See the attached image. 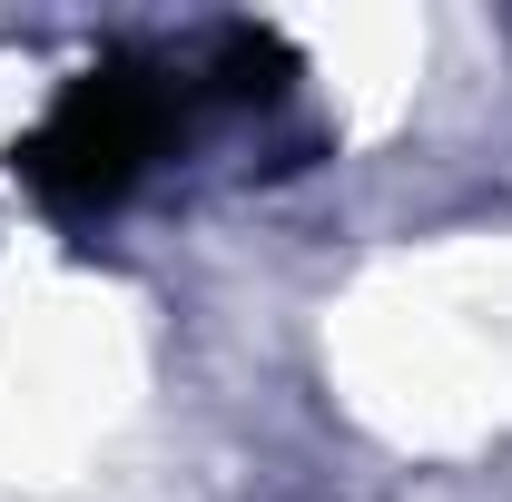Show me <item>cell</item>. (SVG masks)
Wrapping results in <instances>:
<instances>
[{"label":"cell","instance_id":"7a4b0ae2","mask_svg":"<svg viewBox=\"0 0 512 502\" xmlns=\"http://www.w3.org/2000/svg\"><path fill=\"white\" fill-rule=\"evenodd\" d=\"M217 60H227V89H237V99H276V89H286V50H276L266 30H227Z\"/></svg>","mask_w":512,"mask_h":502},{"label":"cell","instance_id":"6da1fadb","mask_svg":"<svg viewBox=\"0 0 512 502\" xmlns=\"http://www.w3.org/2000/svg\"><path fill=\"white\" fill-rule=\"evenodd\" d=\"M158 138H168V89L138 79V69H89L60 109L40 119V138L20 148V168H30V188L50 197V207L89 217V207H109L148 168Z\"/></svg>","mask_w":512,"mask_h":502}]
</instances>
